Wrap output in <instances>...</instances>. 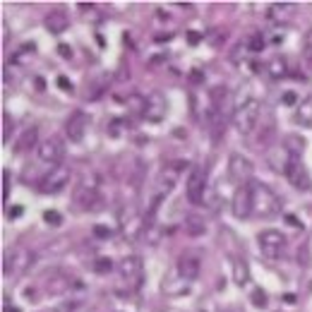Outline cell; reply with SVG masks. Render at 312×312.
<instances>
[{"instance_id": "6da1fadb", "label": "cell", "mask_w": 312, "mask_h": 312, "mask_svg": "<svg viewBox=\"0 0 312 312\" xmlns=\"http://www.w3.org/2000/svg\"><path fill=\"white\" fill-rule=\"evenodd\" d=\"M259 115H262V106H259L257 99H248L245 103H238L233 108V125L240 135L245 137H252V132L257 128Z\"/></svg>"}, {"instance_id": "7a4b0ae2", "label": "cell", "mask_w": 312, "mask_h": 312, "mask_svg": "<svg viewBox=\"0 0 312 312\" xmlns=\"http://www.w3.org/2000/svg\"><path fill=\"white\" fill-rule=\"evenodd\" d=\"M252 192H255L252 214H257V216H274V214L281 211V197L274 190H269L266 185L252 180Z\"/></svg>"}, {"instance_id": "3957f363", "label": "cell", "mask_w": 312, "mask_h": 312, "mask_svg": "<svg viewBox=\"0 0 312 312\" xmlns=\"http://www.w3.org/2000/svg\"><path fill=\"white\" fill-rule=\"evenodd\" d=\"M72 202L77 209H84V211H94L101 207V197H99V183L94 178H82L77 187H74V194H72Z\"/></svg>"}, {"instance_id": "277c9868", "label": "cell", "mask_w": 312, "mask_h": 312, "mask_svg": "<svg viewBox=\"0 0 312 312\" xmlns=\"http://www.w3.org/2000/svg\"><path fill=\"white\" fill-rule=\"evenodd\" d=\"M31 262H34V255H31L27 248L15 245V248H10L8 252H5V257H3V274L5 276L24 274L29 266H31Z\"/></svg>"}, {"instance_id": "5b68a950", "label": "cell", "mask_w": 312, "mask_h": 312, "mask_svg": "<svg viewBox=\"0 0 312 312\" xmlns=\"http://www.w3.org/2000/svg\"><path fill=\"white\" fill-rule=\"evenodd\" d=\"M67 180H70V166L58 164V166H53L46 175H41V180H38V192L58 194L60 190H65Z\"/></svg>"}, {"instance_id": "8992f818", "label": "cell", "mask_w": 312, "mask_h": 312, "mask_svg": "<svg viewBox=\"0 0 312 312\" xmlns=\"http://www.w3.org/2000/svg\"><path fill=\"white\" fill-rule=\"evenodd\" d=\"M118 274L120 279L125 281V288L128 291H137L139 286H142V259L137 255H128V257H123L118 262Z\"/></svg>"}, {"instance_id": "52a82bcc", "label": "cell", "mask_w": 312, "mask_h": 312, "mask_svg": "<svg viewBox=\"0 0 312 312\" xmlns=\"http://www.w3.org/2000/svg\"><path fill=\"white\" fill-rule=\"evenodd\" d=\"M276 139V120L271 110H264V115H259V123L255 132H252V144L257 149L271 147V142Z\"/></svg>"}, {"instance_id": "ba28073f", "label": "cell", "mask_w": 312, "mask_h": 312, "mask_svg": "<svg viewBox=\"0 0 312 312\" xmlns=\"http://www.w3.org/2000/svg\"><path fill=\"white\" fill-rule=\"evenodd\" d=\"M257 238H259V248H262V252H264V257L279 259L286 252V236L281 233V230L266 228V230L259 233Z\"/></svg>"}, {"instance_id": "9c48e42d", "label": "cell", "mask_w": 312, "mask_h": 312, "mask_svg": "<svg viewBox=\"0 0 312 312\" xmlns=\"http://www.w3.org/2000/svg\"><path fill=\"white\" fill-rule=\"evenodd\" d=\"M252 204H255V192H252V180L245 185H240L236 194H233V216L236 219H250L252 216Z\"/></svg>"}, {"instance_id": "30bf717a", "label": "cell", "mask_w": 312, "mask_h": 312, "mask_svg": "<svg viewBox=\"0 0 312 312\" xmlns=\"http://www.w3.org/2000/svg\"><path fill=\"white\" fill-rule=\"evenodd\" d=\"M185 194L190 204H204V197H207V175H204L202 168H192V173L187 178V185H185Z\"/></svg>"}, {"instance_id": "8fae6325", "label": "cell", "mask_w": 312, "mask_h": 312, "mask_svg": "<svg viewBox=\"0 0 312 312\" xmlns=\"http://www.w3.org/2000/svg\"><path fill=\"white\" fill-rule=\"evenodd\" d=\"M228 178L233 180V183L245 185L250 183V178H252V164H250L248 159L243 154H230L228 159Z\"/></svg>"}, {"instance_id": "7c38bea8", "label": "cell", "mask_w": 312, "mask_h": 312, "mask_svg": "<svg viewBox=\"0 0 312 312\" xmlns=\"http://www.w3.org/2000/svg\"><path fill=\"white\" fill-rule=\"evenodd\" d=\"M36 154H38V161L58 166L60 164V159H63V154H65V147L58 137H48V139H44V142H38Z\"/></svg>"}, {"instance_id": "4fadbf2b", "label": "cell", "mask_w": 312, "mask_h": 312, "mask_svg": "<svg viewBox=\"0 0 312 312\" xmlns=\"http://www.w3.org/2000/svg\"><path fill=\"white\" fill-rule=\"evenodd\" d=\"M87 125H89V115L84 110H72L70 118L65 123V135L70 142H82L87 135Z\"/></svg>"}, {"instance_id": "5bb4252c", "label": "cell", "mask_w": 312, "mask_h": 312, "mask_svg": "<svg viewBox=\"0 0 312 312\" xmlns=\"http://www.w3.org/2000/svg\"><path fill=\"white\" fill-rule=\"evenodd\" d=\"M286 178H288L291 185H293L295 190H300V192H305V190H310L312 187L310 173H307V168H305V164L300 161V159H293V161H291L288 171H286Z\"/></svg>"}, {"instance_id": "9a60e30c", "label": "cell", "mask_w": 312, "mask_h": 312, "mask_svg": "<svg viewBox=\"0 0 312 312\" xmlns=\"http://www.w3.org/2000/svg\"><path fill=\"white\" fill-rule=\"evenodd\" d=\"M293 159H295V156L291 154L284 144L269 149V154H266V161H269V166H271V171H276V173H284V175H286V171H288V166H291V161H293Z\"/></svg>"}, {"instance_id": "2e32d148", "label": "cell", "mask_w": 312, "mask_h": 312, "mask_svg": "<svg viewBox=\"0 0 312 312\" xmlns=\"http://www.w3.org/2000/svg\"><path fill=\"white\" fill-rule=\"evenodd\" d=\"M200 257L197 255H180L178 257V274L183 276V279H187V281H194L197 276H200Z\"/></svg>"}, {"instance_id": "e0dca14e", "label": "cell", "mask_w": 312, "mask_h": 312, "mask_svg": "<svg viewBox=\"0 0 312 312\" xmlns=\"http://www.w3.org/2000/svg\"><path fill=\"white\" fill-rule=\"evenodd\" d=\"M183 168H187V161H173V164H166L164 166V171H161V183L166 180L164 194L175 185V180L180 178V171H183Z\"/></svg>"}, {"instance_id": "ac0fdd59", "label": "cell", "mask_w": 312, "mask_h": 312, "mask_svg": "<svg viewBox=\"0 0 312 312\" xmlns=\"http://www.w3.org/2000/svg\"><path fill=\"white\" fill-rule=\"evenodd\" d=\"M44 24H46V29L51 34H63L70 22H67V15H65L63 10H51L46 17H44Z\"/></svg>"}, {"instance_id": "d6986e66", "label": "cell", "mask_w": 312, "mask_h": 312, "mask_svg": "<svg viewBox=\"0 0 312 312\" xmlns=\"http://www.w3.org/2000/svg\"><path fill=\"white\" fill-rule=\"evenodd\" d=\"M295 3H274V5H269V19H274V22H288V19L295 15Z\"/></svg>"}, {"instance_id": "ffe728a7", "label": "cell", "mask_w": 312, "mask_h": 312, "mask_svg": "<svg viewBox=\"0 0 312 312\" xmlns=\"http://www.w3.org/2000/svg\"><path fill=\"white\" fill-rule=\"evenodd\" d=\"M295 123L303 125V128L312 130V96H307L303 103H298V110H295Z\"/></svg>"}, {"instance_id": "44dd1931", "label": "cell", "mask_w": 312, "mask_h": 312, "mask_svg": "<svg viewBox=\"0 0 312 312\" xmlns=\"http://www.w3.org/2000/svg\"><path fill=\"white\" fill-rule=\"evenodd\" d=\"M226 103H228V89H226L223 84H221V87H214V89H211V106L223 115V106H226Z\"/></svg>"}, {"instance_id": "7402d4cb", "label": "cell", "mask_w": 312, "mask_h": 312, "mask_svg": "<svg viewBox=\"0 0 312 312\" xmlns=\"http://www.w3.org/2000/svg\"><path fill=\"white\" fill-rule=\"evenodd\" d=\"M233 279H236V284H238V286H245L250 281L245 259H233Z\"/></svg>"}, {"instance_id": "603a6c76", "label": "cell", "mask_w": 312, "mask_h": 312, "mask_svg": "<svg viewBox=\"0 0 312 312\" xmlns=\"http://www.w3.org/2000/svg\"><path fill=\"white\" fill-rule=\"evenodd\" d=\"M38 147L36 144V128H29L22 132V137H19V144H17V151H29V149Z\"/></svg>"}, {"instance_id": "cb8c5ba5", "label": "cell", "mask_w": 312, "mask_h": 312, "mask_svg": "<svg viewBox=\"0 0 312 312\" xmlns=\"http://www.w3.org/2000/svg\"><path fill=\"white\" fill-rule=\"evenodd\" d=\"M223 132H226V118L223 115H216V120L211 123V128H209V135H211V142L214 144H219L221 142V137H223Z\"/></svg>"}, {"instance_id": "d4e9b609", "label": "cell", "mask_w": 312, "mask_h": 312, "mask_svg": "<svg viewBox=\"0 0 312 312\" xmlns=\"http://www.w3.org/2000/svg\"><path fill=\"white\" fill-rule=\"evenodd\" d=\"M266 70L271 74V80H279V77H286V74H288V65H286L284 58H274L271 63L266 65Z\"/></svg>"}, {"instance_id": "484cf974", "label": "cell", "mask_w": 312, "mask_h": 312, "mask_svg": "<svg viewBox=\"0 0 312 312\" xmlns=\"http://www.w3.org/2000/svg\"><path fill=\"white\" fill-rule=\"evenodd\" d=\"M185 230L190 233V236H202L204 233V221L197 216V214H190L187 219H185Z\"/></svg>"}, {"instance_id": "4316f807", "label": "cell", "mask_w": 312, "mask_h": 312, "mask_svg": "<svg viewBox=\"0 0 312 312\" xmlns=\"http://www.w3.org/2000/svg\"><path fill=\"white\" fill-rule=\"evenodd\" d=\"M128 106H130V110H135L137 115H147V99H142V96H137V94H132L128 99Z\"/></svg>"}, {"instance_id": "83f0119b", "label": "cell", "mask_w": 312, "mask_h": 312, "mask_svg": "<svg viewBox=\"0 0 312 312\" xmlns=\"http://www.w3.org/2000/svg\"><path fill=\"white\" fill-rule=\"evenodd\" d=\"M284 147L288 149V151H291V154H293L295 159H298V154H300V151H303V149H305L303 137H295V135H288V137H286V142H284Z\"/></svg>"}, {"instance_id": "f1b7e54d", "label": "cell", "mask_w": 312, "mask_h": 312, "mask_svg": "<svg viewBox=\"0 0 312 312\" xmlns=\"http://www.w3.org/2000/svg\"><path fill=\"white\" fill-rule=\"evenodd\" d=\"M110 269H113V262L108 257H96L94 259V271L96 274H108Z\"/></svg>"}, {"instance_id": "f546056e", "label": "cell", "mask_w": 312, "mask_h": 312, "mask_svg": "<svg viewBox=\"0 0 312 312\" xmlns=\"http://www.w3.org/2000/svg\"><path fill=\"white\" fill-rule=\"evenodd\" d=\"M248 48L252 51V53H259V51L264 48V38H262V34H252V36H250Z\"/></svg>"}, {"instance_id": "4dcf8cb0", "label": "cell", "mask_w": 312, "mask_h": 312, "mask_svg": "<svg viewBox=\"0 0 312 312\" xmlns=\"http://www.w3.org/2000/svg\"><path fill=\"white\" fill-rule=\"evenodd\" d=\"M10 135H12V118L5 113L3 115V142L5 144H10Z\"/></svg>"}, {"instance_id": "1f68e13d", "label": "cell", "mask_w": 312, "mask_h": 312, "mask_svg": "<svg viewBox=\"0 0 312 312\" xmlns=\"http://www.w3.org/2000/svg\"><path fill=\"white\" fill-rule=\"evenodd\" d=\"M303 55L307 63H312V31H307L303 38Z\"/></svg>"}, {"instance_id": "d6a6232c", "label": "cell", "mask_w": 312, "mask_h": 312, "mask_svg": "<svg viewBox=\"0 0 312 312\" xmlns=\"http://www.w3.org/2000/svg\"><path fill=\"white\" fill-rule=\"evenodd\" d=\"M44 221H46V223H51V226H60V223H63V216H60V214H58V211H46V214H44Z\"/></svg>"}, {"instance_id": "836d02e7", "label": "cell", "mask_w": 312, "mask_h": 312, "mask_svg": "<svg viewBox=\"0 0 312 312\" xmlns=\"http://www.w3.org/2000/svg\"><path fill=\"white\" fill-rule=\"evenodd\" d=\"M94 236H96V238H101V240H108L110 236H113V230L106 228V226H94Z\"/></svg>"}, {"instance_id": "e575fe53", "label": "cell", "mask_w": 312, "mask_h": 312, "mask_svg": "<svg viewBox=\"0 0 312 312\" xmlns=\"http://www.w3.org/2000/svg\"><path fill=\"white\" fill-rule=\"evenodd\" d=\"M58 87L63 89V92H67V94H72L74 92V87H72V82L67 80V77H58Z\"/></svg>"}, {"instance_id": "d590c367", "label": "cell", "mask_w": 312, "mask_h": 312, "mask_svg": "<svg viewBox=\"0 0 312 312\" xmlns=\"http://www.w3.org/2000/svg\"><path fill=\"white\" fill-rule=\"evenodd\" d=\"M281 101H284L286 106H295V103H298V94H295V92H284Z\"/></svg>"}, {"instance_id": "8d00e7d4", "label": "cell", "mask_w": 312, "mask_h": 312, "mask_svg": "<svg viewBox=\"0 0 312 312\" xmlns=\"http://www.w3.org/2000/svg\"><path fill=\"white\" fill-rule=\"evenodd\" d=\"M252 303L257 305V307H266V295L262 293V291H255V293H252Z\"/></svg>"}, {"instance_id": "74e56055", "label": "cell", "mask_w": 312, "mask_h": 312, "mask_svg": "<svg viewBox=\"0 0 312 312\" xmlns=\"http://www.w3.org/2000/svg\"><path fill=\"white\" fill-rule=\"evenodd\" d=\"M3 180H5L3 183V197L10 200V171H3Z\"/></svg>"}, {"instance_id": "f35d334b", "label": "cell", "mask_w": 312, "mask_h": 312, "mask_svg": "<svg viewBox=\"0 0 312 312\" xmlns=\"http://www.w3.org/2000/svg\"><path fill=\"white\" fill-rule=\"evenodd\" d=\"M202 41V34H197V31H187V44L190 46H197Z\"/></svg>"}, {"instance_id": "ab89813d", "label": "cell", "mask_w": 312, "mask_h": 312, "mask_svg": "<svg viewBox=\"0 0 312 312\" xmlns=\"http://www.w3.org/2000/svg\"><path fill=\"white\" fill-rule=\"evenodd\" d=\"M58 53L63 55V58H72V48L67 46V44H60V46H58Z\"/></svg>"}, {"instance_id": "60d3db41", "label": "cell", "mask_w": 312, "mask_h": 312, "mask_svg": "<svg viewBox=\"0 0 312 312\" xmlns=\"http://www.w3.org/2000/svg\"><path fill=\"white\" fill-rule=\"evenodd\" d=\"M8 216H10V219H17V216H22V207H10Z\"/></svg>"}, {"instance_id": "b9f144b4", "label": "cell", "mask_w": 312, "mask_h": 312, "mask_svg": "<svg viewBox=\"0 0 312 312\" xmlns=\"http://www.w3.org/2000/svg\"><path fill=\"white\" fill-rule=\"evenodd\" d=\"M286 223H288V226H298V228H300V221L295 219L293 214H288V216H286Z\"/></svg>"}, {"instance_id": "7bdbcfd3", "label": "cell", "mask_w": 312, "mask_h": 312, "mask_svg": "<svg viewBox=\"0 0 312 312\" xmlns=\"http://www.w3.org/2000/svg\"><path fill=\"white\" fill-rule=\"evenodd\" d=\"M36 89H38V92L44 89V80H41V77H36Z\"/></svg>"}, {"instance_id": "ee69618b", "label": "cell", "mask_w": 312, "mask_h": 312, "mask_svg": "<svg viewBox=\"0 0 312 312\" xmlns=\"http://www.w3.org/2000/svg\"><path fill=\"white\" fill-rule=\"evenodd\" d=\"M5 312H19V310H17V307H10V305H8V307H5Z\"/></svg>"}, {"instance_id": "f6af8a7d", "label": "cell", "mask_w": 312, "mask_h": 312, "mask_svg": "<svg viewBox=\"0 0 312 312\" xmlns=\"http://www.w3.org/2000/svg\"><path fill=\"white\" fill-rule=\"evenodd\" d=\"M44 312H60V310H55V307H53V310H44Z\"/></svg>"}]
</instances>
